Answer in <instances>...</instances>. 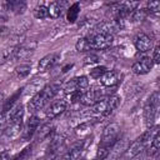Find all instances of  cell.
<instances>
[{
	"label": "cell",
	"mask_w": 160,
	"mask_h": 160,
	"mask_svg": "<svg viewBox=\"0 0 160 160\" xmlns=\"http://www.w3.org/2000/svg\"><path fill=\"white\" fill-rule=\"evenodd\" d=\"M61 88V82L60 81H55V82H50L48 85L44 86V89L38 92L35 96H32L28 104V109L31 112H35L38 110H41L60 90Z\"/></svg>",
	"instance_id": "obj_1"
},
{
	"label": "cell",
	"mask_w": 160,
	"mask_h": 160,
	"mask_svg": "<svg viewBox=\"0 0 160 160\" xmlns=\"http://www.w3.org/2000/svg\"><path fill=\"white\" fill-rule=\"evenodd\" d=\"M120 104V98L116 96V95H111L106 99H101L99 100L98 102H95L88 115H91V116H108L110 115Z\"/></svg>",
	"instance_id": "obj_2"
},
{
	"label": "cell",
	"mask_w": 160,
	"mask_h": 160,
	"mask_svg": "<svg viewBox=\"0 0 160 160\" xmlns=\"http://www.w3.org/2000/svg\"><path fill=\"white\" fill-rule=\"evenodd\" d=\"M159 101H160L159 91H154L144 106V121L148 128H151L155 121V118L159 110Z\"/></svg>",
	"instance_id": "obj_3"
},
{
	"label": "cell",
	"mask_w": 160,
	"mask_h": 160,
	"mask_svg": "<svg viewBox=\"0 0 160 160\" xmlns=\"http://www.w3.org/2000/svg\"><path fill=\"white\" fill-rule=\"evenodd\" d=\"M120 134V126L116 122H110L109 125L105 126L102 135H101V140H100V145L99 146H106V148H111V145L118 140Z\"/></svg>",
	"instance_id": "obj_4"
},
{
	"label": "cell",
	"mask_w": 160,
	"mask_h": 160,
	"mask_svg": "<svg viewBox=\"0 0 160 160\" xmlns=\"http://www.w3.org/2000/svg\"><path fill=\"white\" fill-rule=\"evenodd\" d=\"M88 39L90 41L91 50H106L114 41V36L108 34H90Z\"/></svg>",
	"instance_id": "obj_5"
},
{
	"label": "cell",
	"mask_w": 160,
	"mask_h": 160,
	"mask_svg": "<svg viewBox=\"0 0 160 160\" xmlns=\"http://www.w3.org/2000/svg\"><path fill=\"white\" fill-rule=\"evenodd\" d=\"M88 89H89V80H88L86 76L72 78V79H70L68 82H65L64 86H62V90H64V92H65L66 95L70 94V92H74V91L85 92Z\"/></svg>",
	"instance_id": "obj_6"
},
{
	"label": "cell",
	"mask_w": 160,
	"mask_h": 160,
	"mask_svg": "<svg viewBox=\"0 0 160 160\" xmlns=\"http://www.w3.org/2000/svg\"><path fill=\"white\" fill-rule=\"evenodd\" d=\"M86 140H80L78 142H74L69 150L62 155L61 160H80V158L82 156L85 149H86Z\"/></svg>",
	"instance_id": "obj_7"
},
{
	"label": "cell",
	"mask_w": 160,
	"mask_h": 160,
	"mask_svg": "<svg viewBox=\"0 0 160 160\" xmlns=\"http://www.w3.org/2000/svg\"><path fill=\"white\" fill-rule=\"evenodd\" d=\"M152 66H154V62H152L151 58L144 56V58L136 60V61L132 64L131 70H132V72L136 74V75H144V74H148V72L152 69Z\"/></svg>",
	"instance_id": "obj_8"
},
{
	"label": "cell",
	"mask_w": 160,
	"mask_h": 160,
	"mask_svg": "<svg viewBox=\"0 0 160 160\" xmlns=\"http://www.w3.org/2000/svg\"><path fill=\"white\" fill-rule=\"evenodd\" d=\"M66 106H68V102L65 101V99H59V100H55L50 104V106L48 108L45 115L49 120H52L55 118H58L60 114H62L65 110H66Z\"/></svg>",
	"instance_id": "obj_9"
},
{
	"label": "cell",
	"mask_w": 160,
	"mask_h": 160,
	"mask_svg": "<svg viewBox=\"0 0 160 160\" xmlns=\"http://www.w3.org/2000/svg\"><path fill=\"white\" fill-rule=\"evenodd\" d=\"M129 144H130V141H129V139H128L126 136H122V138L118 139V140L111 145V148H110V152H109L110 158L114 159V160L118 159V158H120V156L126 151Z\"/></svg>",
	"instance_id": "obj_10"
},
{
	"label": "cell",
	"mask_w": 160,
	"mask_h": 160,
	"mask_svg": "<svg viewBox=\"0 0 160 160\" xmlns=\"http://www.w3.org/2000/svg\"><path fill=\"white\" fill-rule=\"evenodd\" d=\"M35 49H36V41H29V42H22L21 45H18L15 50L14 60H21V59L29 58Z\"/></svg>",
	"instance_id": "obj_11"
},
{
	"label": "cell",
	"mask_w": 160,
	"mask_h": 160,
	"mask_svg": "<svg viewBox=\"0 0 160 160\" xmlns=\"http://www.w3.org/2000/svg\"><path fill=\"white\" fill-rule=\"evenodd\" d=\"M39 125H40V119H39L38 116H35V115H34V116H30L29 120H28V122H26L25 126H24L22 132H21V139H22L24 141L30 140V139L32 138V135L36 132Z\"/></svg>",
	"instance_id": "obj_12"
},
{
	"label": "cell",
	"mask_w": 160,
	"mask_h": 160,
	"mask_svg": "<svg viewBox=\"0 0 160 160\" xmlns=\"http://www.w3.org/2000/svg\"><path fill=\"white\" fill-rule=\"evenodd\" d=\"M121 72L118 71V70H110V71H106L99 80H100V84L105 88H112V86H116L120 80H121Z\"/></svg>",
	"instance_id": "obj_13"
},
{
	"label": "cell",
	"mask_w": 160,
	"mask_h": 160,
	"mask_svg": "<svg viewBox=\"0 0 160 160\" xmlns=\"http://www.w3.org/2000/svg\"><path fill=\"white\" fill-rule=\"evenodd\" d=\"M101 98V91L100 89L98 88H91V89H88L85 92H82L81 95V99H80V102L85 106H92L95 102H98Z\"/></svg>",
	"instance_id": "obj_14"
},
{
	"label": "cell",
	"mask_w": 160,
	"mask_h": 160,
	"mask_svg": "<svg viewBox=\"0 0 160 160\" xmlns=\"http://www.w3.org/2000/svg\"><path fill=\"white\" fill-rule=\"evenodd\" d=\"M45 86V80L42 78H35L32 79L22 90L24 96H35L38 92H40Z\"/></svg>",
	"instance_id": "obj_15"
},
{
	"label": "cell",
	"mask_w": 160,
	"mask_h": 160,
	"mask_svg": "<svg viewBox=\"0 0 160 160\" xmlns=\"http://www.w3.org/2000/svg\"><path fill=\"white\" fill-rule=\"evenodd\" d=\"M134 45L138 51L140 52H146L149 51L151 48H152V40L149 35L144 34V32H140L135 36L134 39Z\"/></svg>",
	"instance_id": "obj_16"
},
{
	"label": "cell",
	"mask_w": 160,
	"mask_h": 160,
	"mask_svg": "<svg viewBox=\"0 0 160 160\" xmlns=\"http://www.w3.org/2000/svg\"><path fill=\"white\" fill-rule=\"evenodd\" d=\"M145 148H146V145L138 138L136 140H134L131 144H129V146H128V149H126V151L122 154L124 155V158L125 159H132V158H135L136 155H139L141 151H144L145 150Z\"/></svg>",
	"instance_id": "obj_17"
},
{
	"label": "cell",
	"mask_w": 160,
	"mask_h": 160,
	"mask_svg": "<svg viewBox=\"0 0 160 160\" xmlns=\"http://www.w3.org/2000/svg\"><path fill=\"white\" fill-rule=\"evenodd\" d=\"M59 61H60V55H59V54H56V52L49 54V55L44 56V58L39 61L38 68H39L40 71H46V70L54 68Z\"/></svg>",
	"instance_id": "obj_18"
},
{
	"label": "cell",
	"mask_w": 160,
	"mask_h": 160,
	"mask_svg": "<svg viewBox=\"0 0 160 160\" xmlns=\"http://www.w3.org/2000/svg\"><path fill=\"white\" fill-rule=\"evenodd\" d=\"M22 132V121H12L8 122L4 129V135L9 139H14Z\"/></svg>",
	"instance_id": "obj_19"
},
{
	"label": "cell",
	"mask_w": 160,
	"mask_h": 160,
	"mask_svg": "<svg viewBox=\"0 0 160 160\" xmlns=\"http://www.w3.org/2000/svg\"><path fill=\"white\" fill-rule=\"evenodd\" d=\"M64 6H65V2H62V1H52V2H50V5L48 6L49 16L52 18V19H58L62 14Z\"/></svg>",
	"instance_id": "obj_20"
},
{
	"label": "cell",
	"mask_w": 160,
	"mask_h": 160,
	"mask_svg": "<svg viewBox=\"0 0 160 160\" xmlns=\"http://www.w3.org/2000/svg\"><path fill=\"white\" fill-rule=\"evenodd\" d=\"M5 10L12 11L14 14H22L26 10V4L24 1H5Z\"/></svg>",
	"instance_id": "obj_21"
},
{
	"label": "cell",
	"mask_w": 160,
	"mask_h": 160,
	"mask_svg": "<svg viewBox=\"0 0 160 160\" xmlns=\"http://www.w3.org/2000/svg\"><path fill=\"white\" fill-rule=\"evenodd\" d=\"M52 132H54V128L51 124H42L41 128L39 129L38 131V140L39 141H42L48 138H52Z\"/></svg>",
	"instance_id": "obj_22"
},
{
	"label": "cell",
	"mask_w": 160,
	"mask_h": 160,
	"mask_svg": "<svg viewBox=\"0 0 160 160\" xmlns=\"http://www.w3.org/2000/svg\"><path fill=\"white\" fill-rule=\"evenodd\" d=\"M79 12H80V4L79 2H74L72 5H70V8L68 9V15H66L68 21L69 22H75L78 20Z\"/></svg>",
	"instance_id": "obj_23"
},
{
	"label": "cell",
	"mask_w": 160,
	"mask_h": 160,
	"mask_svg": "<svg viewBox=\"0 0 160 160\" xmlns=\"http://www.w3.org/2000/svg\"><path fill=\"white\" fill-rule=\"evenodd\" d=\"M15 50H16V46H11V48H6V49L1 50L0 51V64H5L10 60H14Z\"/></svg>",
	"instance_id": "obj_24"
},
{
	"label": "cell",
	"mask_w": 160,
	"mask_h": 160,
	"mask_svg": "<svg viewBox=\"0 0 160 160\" xmlns=\"http://www.w3.org/2000/svg\"><path fill=\"white\" fill-rule=\"evenodd\" d=\"M21 94H22V91H21V90H18L9 100H6V101L4 102V106H2V110H1V111H2V112H9V111L14 108V104L16 102V100L19 99V96H20Z\"/></svg>",
	"instance_id": "obj_25"
},
{
	"label": "cell",
	"mask_w": 160,
	"mask_h": 160,
	"mask_svg": "<svg viewBox=\"0 0 160 160\" xmlns=\"http://www.w3.org/2000/svg\"><path fill=\"white\" fill-rule=\"evenodd\" d=\"M75 48L79 52H86V51H90L91 50V45H90V41L88 38H81L78 40V42L75 44Z\"/></svg>",
	"instance_id": "obj_26"
},
{
	"label": "cell",
	"mask_w": 160,
	"mask_h": 160,
	"mask_svg": "<svg viewBox=\"0 0 160 160\" xmlns=\"http://www.w3.org/2000/svg\"><path fill=\"white\" fill-rule=\"evenodd\" d=\"M30 70H31V66L28 65V64H20L15 68V72H16V76L20 78V79H24L26 78L29 74H30Z\"/></svg>",
	"instance_id": "obj_27"
},
{
	"label": "cell",
	"mask_w": 160,
	"mask_h": 160,
	"mask_svg": "<svg viewBox=\"0 0 160 160\" xmlns=\"http://www.w3.org/2000/svg\"><path fill=\"white\" fill-rule=\"evenodd\" d=\"M34 16L36 19H45L49 18V12H48V6L45 5H39L34 9Z\"/></svg>",
	"instance_id": "obj_28"
},
{
	"label": "cell",
	"mask_w": 160,
	"mask_h": 160,
	"mask_svg": "<svg viewBox=\"0 0 160 160\" xmlns=\"http://www.w3.org/2000/svg\"><path fill=\"white\" fill-rule=\"evenodd\" d=\"M145 16H146L145 9H135V10L129 15V18H131V20H132L134 22H138V21L144 20Z\"/></svg>",
	"instance_id": "obj_29"
},
{
	"label": "cell",
	"mask_w": 160,
	"mask_h": 160,
	"mask_svg": "<svg viewBox=\"0 0 160 160\" xmlns=\"http://www.w3.org/2000/svg\"><path fill=\"white\" fill-rule=\"evenodd\" d=\"M108 70H106V68L105 66H96V68H94V69H91L90 70V76L92 78V79H100L105 72H106Z\"/></svg>",
	"instance_id": "obj_30"
},
{
	"label": "cell",
	"mask_w": 160,
	"mask_h": 160,
	"mask_svg": "<svg viewBox=\"0 0 160 160\" xmlns=\"http://www.w3.org/2000/svg\"><path fill=\"white\" fill-rule=\"evenodd\" d=\"M81 95L82 92L81 91H74V92H70L66 95V102H70V104H75V102H80V99H81Z\"/></svg>",
	"instance_id": "obj_31"
},
{
	"label": "cell",
	"mask_w": 160,
	"mask_h": 160,
	"mask_svg": "<svg viewBox=\"0 0 160 160\" xmlns=\"http://www.w3.org/2000/svg\"><path fill=\"white\" fill-rule=\"evenodd\" d=\"M109 152H110V148L99 146V149L96 150V160H104L105 158L109 156Z\"/></svg>",
	"instance_id": "obj_32"
},
{
	"label": "cell",
	"mask_w": 160,
	"mask_h": 160,
	"mask_svg": "<svg viewBox=\"0 0 160 160\" xmlns=\"http://www.w3.org/2000/svg\"><path fill=\"white\" fill-rule=\"evenodd\" d=\"M145 10H149L151 12H159L160 10V2L159 1H149L148 2V9Z\"/></svg>",
	"instance_id": "obj_33"
},
{
	"label": "cell",
	"mask_w": 160,
	"mask_h": 160,
	"mask_svg": "<svg viewBox=\"0 0 160 160\" xmlns=\"http://www.w3.org/2000/svg\"><path fill=\"white\" fill-rule=\"evenodd\" d=\"M151 60H152L154 64H159V62H160V48H159V46H155V48H154Z\"/></svg>",
	"instance_id": "obj_34"
},
{
	"label": "cell",
	"mask_w": 160,
	"mask_h": 160,
	"mask_svg": "<svg viewBox=\"0 0 160 160\" xmlns=\"http://www.w3.org/2000/svg\"><path fill=\"white\" fill-rule=\"evenodd\" d=\"M99 61V56L95 54H90L85 58V64H96Z\"/></svg>",
	"instance_id": "obj_35"
},
{
	"label": "cell",
	"mask_w": 160,
	"mask_h": 160,
	"mask_svg": "<svg viewBox=\"0 0 160 160\" xmlns=\"http://www.w3.org/2000/svg\"><path fill=\"white\" fill-rule=\"evenodd\" d=\"M0 160H11L10 159V152L8 150L0 151Z\"/></svg>",
	"instance_id": "obj_36"
},
{
	"label": "cell",
	"mask_w": 160,
	"mask_h": 160,
	"mask_svg": "<svg viewBox=\"0 0 160 160\" xmlns=\"http://www.w3.org/2000/svg\"><path fill=\"white\" fill-rule=\"evenodd\" d=\"M2 98H4V95H2V92H1V90H0V101L2 100Z\"/></svg>",
	"instance_id": "obj_37"
},
{
	"label": "cell",
	"mask_w": 160,
	"mask_h": 160,
	"mask_svg": "<svg viewBox=\"0 0 160 160\" xmlns=\"http://www.w3.org/2000/svg\"><path fill=\"white\" fill-rule=\"evenodd\" d=\"M38 160H46V158H41V159H38Z\"/></svg>",
	"instance_id": "obj_38"
}]
</instances>
